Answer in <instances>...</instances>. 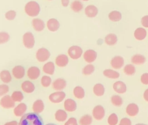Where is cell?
Segmentation results:
<instances>
[{
	"mask_svg": "<svg viewBox=\"0 0 148 125\" xmlns=\"http://www.w3.org/2000/svg\"><path fill=\"white\" fill-rule=\"evenodd\" d=\"M108 123L109 125H116L118 123V117L116 114L112 113L108 118Z\"/></svg>",
	"mask_w": 148,
	"mask_h": 125,
	"instance_id": "obj_40",
	"label": "cell"
},
{
	"mask_svg": "<svg viewBox=\"0 0 148 125\" xmlns=\"http://www.w3.org/2000/svg\"><path fill=\"white\" fill-rule=\"evenodd\" d=\"M23 42L27 48H32L35 44V39L33 34L31 32L25 33L23 37Z\"/></svg>",
	"mask_w": 148,
	"mask_h": 125,
	"instance_id": "obj_3",
	"label": "cell"
},
{
	"mask_svg": "<svg viewBox=\"0 0 148 125\" xmlns=\"http://www.w3.org/2000/svg\"><path fill=\"white\" fill-rule=\"evenodd\" d=\"M9 88L8 85L6 84H1L0 85V95L2 96L6 94L9 91Z\"/></svg>",
	"mask_w": 148,
	"mask_h": 125,
	"instance_id": "obj_44",
	"label": "cell"
},
{
	"mask_svg": "<svg viewBox=\"0 0 148 125\" xmlns=\"http://www.w3.org/2000/svg\"><path fill=\"white\" fill-rule=\"evenodd\" d=\"M113 88L116 92L119 94H124L127 90L126 85L121 81H116L113 85Z\"/></svg>",
	"mask_w": 148,
	"mask_h": 125,
	"instance_id": "obj_14",
	"label": "cell"
},
{
	"mask_svg": "<svg viewBox=\"0 0 148 125\" xmlns=\"http://www.w3.org/2000/svg\"><path fill=\"white\" fill-rule=\"evenodd\" d=\"M103 74L109 78H113V79H116L119 77L120 74L113 70L112 69H105L103 72Z\"/></svg>",
	"mask_w": 148,
	"mask_h": 125,
	"instance_id": "obj_29",
	"label": "cell"
},
{
	"mask_svg": "<svg viewBox=\"0 0 148 125\" xmlns=\"http://www.w3.org/2000/svg\"><path fill=\"white\" fill-rule=\"evenodd\" d=\"M64 107L65 110L72 112L76 109V103L72 99H67L65 101L64 103Z\"/></svg>",
	"mask_w": 148,
	"mask_h": 125,
	"instance_id": "obj_16",
	"label": "cell"
},
{
	"mask_svg": "<svg viewBox=\"0 0 148 125\" xmlns=\"http://www.w3.org/2000/svg\"><path fill=\"white\" fill-rule=\"evenodd\" d=\"M131 61L135 65H142L145 62L146 58L142 55L135 54L132 56Z\"/></svg>",
	"mask_w": 148,
	"mask_h": 125,
	"instance_id": "obj_26",
	"label": "cell"
},
{
	"mask_svg": "<svg viewBox=\"0 0 148 125\" xmlns=\"http://www.w3.org/2000/svg\"><path fill=\"white\" fill-rule=\"evenodd\" d=\"M65 95H66L64 92L57 91L51 94L49 97V99L51 102L57 103L62 102L64 99Z\"/></svg>",
	"mask_w": 148,
	"mask_h": 125,
	"instance_id": "obj_6",
	"label": "cell"
},
{
	"mask_svg": "<svg viewBox=\"0 0 148 125\" xmlns=\"http://www.w3.org/2000/svg\"><path fill=\"white\" fill-rule=\"evenodd\" d=\"M68 53L69 57L72 59H77L82 56L83 51L80 47L73 45L68 49Z\"/></svg>",
	"mask_w": 148,
	"mask_h": 125,
	"instance_id": "obj_4",
	"label": "cell"
},
{
	"mask_svg": "<svg viewBox=\"0 0 148 125\" xmlns=\"http://www.w3.org/2000/svg\"><path fill=\"white\" fill-rule=\"evenodd\" d=\"M1 80L5 83H9L12 80V76L10 72L7 70H2L0 73Z\"/></svg>",
	"mask_w": 148,
	"mask_h": 125,
	"instance_id": "obj_31",
	"label": "cell"
},
{
	"mask_svg": "<svg viewBox=\"0 0 148 125\" xmlns=\"http://www.w3.org/2000/svg\"><path fill=\"white\" fill-rule=\"evenodd\" d=\"M18 125H43V122L38 113H28L21 116Z\"/></svg>",
	"mask_w": 148,
	"mask_h": 125,
	"instance_id": "obj_1",
	"label": "cell"
},
{
	"mask_svg": "<svg viewBox=\"0 0 148 125\" xmlns=\"http://www.w3.org/2000/svg\"><path fill=\"white\" fill-rule=\"evenodd\" d=\"M66 85V83L64 79L57 78L53 81L52 84V87L53 89L55 90L61 91L65 88Z\"/></svg>",
	"mask_w": 148,
	"mask_h": 125,
	"instance_id": "obj_15",
	"label": "cell"
},
{
	"mask_svg": "<svg viewBox=\"0 0 148 125\" xmlns=\"http://www.w3.org/2000/svg\"><path fill=\"white\" fill-rule=\"evenodd\" d=\"M105 109L101 105L95 106L92 110L93 117L97 120H102L105 116Z\"/></svg>",
	"mask_w": 148,
	"mask_h": 125,
	"instance_id": "obj_8",
	"label": "cell"
},
{
	"mask_svg": "<svg viewBox=\"0 0 148 125\" xmlns=\"http://www.w3.org/2000/svg\"><path fill=\"white\" fill-rule=\"evenodd\" d=\"M9 35L5 32H1L0 33V44H3L9 40Z\"/></svg>",
	"mask_w": 148,
	"mask_h": 125,
	"instance_id": "obj_42",
	"label": "cell"
},
{
	"mask_svg": "<svg viewBox=\"0 0 148 125\" xmlns=\"http://www.w3.org/2000/svg\"><path fill=\"white\" fill-rule=\"evenodd\" d=\"M135 125H147V124H143V123H138Z\"/></svg>",
	"mask_w": 148,
	"mask_h": 125,
	"instance_id": "obj_52",
	"label": "cell"
},
{
	"mask_svg": "<svg viewBox=\"0 0 148 125\" xmlns=\"http://www.w3.org/2000/svg\"><path fill=\"white\" fill-rule=\"evenodd\" d=\"M21 89L26 93H31L35 90V86L32 82L26 80L21 84Z\"/></svg>",
	"mask_w": 148,
	"mask_h": 125,
	"instance_id": "obj_22",
	"label": "cell"
},
{
	"mask_svg": "<svg viewBox=\"0 0 148 125\" xmlns=\"http://www.w3.org/2000/svg\"><path fill=\"white\" fill-rule=\"evenodd\" d=\"M16 16V12L14 10H9L5 14V17L9 20H13Z\"/></svg>",
	"mask_w": 148,
	"mask_h": 125,
	"instance_id": "obj_43",
	"label": "cell"
},
{
	"mask_svg": "<svg viewBox=\"0 0 148 125\" xmlns=\"http://www.w3.org/2000/svg\"><path fill=\"white\" fill-rule=\"evenodd\" d=\"M117 37L116 34L110 33L105 37V42L108 45H114L116 44Z\"/></svg>",
	"mask_w": 148,
	"mask_h": 125,
	"instance_id": "obj_27",
	"label": "cell"
},
{
	"mask_svg": "<svg viewBox=\"0 0 148 125\" xmlns=\"http://www.w3.org/2000/svg\"><path fill=\"white\" fill-rule=\"evenodd\" d=\"M51 79L49 76H43L41 78V84L44 87H48L51 84Z\"/></svg>",
	"mask_w": 148,
	"mask_h": 125,
	"instance_id": "obj_41",
	"label": "cell"
},
{
	"mask_svg": "<svg viewBox=\"0 0 148 125\" xmlns=\"http://www.w3.org/2000/svg\"><path fill=\"white\" fill-rule=\"evenodd\" d=\"M32 25L34 30L37 31H41L45 28V23L43 21L38 18H35L32 20Z\"/></svg>",
	"mask_w": 148,
	"mask_h": 125,
	"instance_id": "obj_20",
	"label": "cell"
},
{
	"mask_svg": "<svg viewBox=\"0 0 148 125\" xmlns=\"http://www.w3.org/2000/svg\"><path fill=\"white\" fill-rule=\"evenodd\" d=\"M83 1H88V0H83Z\"/></svg>",
	"mask_w": 148,
	"mask_h": 125,
	"instance_id": "obj_54",
	"label": "cell"
},
{
	"mask_svg": "<svg viewBox=\"0 0 148 125\" xmlns=\"http://www.w3.org/2000/svg\"><path fill=\"white\" fill-rule=\"evenodd\" d=\"M27 110V105L24 103H20L13 110V113L15 116L19 117L24 115Z\"/></svg>",
	"mask_w": 148,
	"mask_h": 125,
	"instance_id": "obj_19",
	"label": "cell"
},
{
	"mask_svg": "<svg viewBox=\"0 0 148 125\" xmlns=\"http://www.w3.org/2000/svg\"><path fill=\"white\" fill-rule=\"evenodd\" d=\"M11 97L14 102H21L24 98L23 93L19 91H14L12 93Z\"/></svg>",
	"mask_w": 148,
	"mask_h": 125,
	"instance_id": "obj_39",
	"label": "cell"
},
{
	"mask_svg": "<svg viewBox=\"0 0 148 125\" xmlns=\"http://www.w3.org/2000/svg\"><path fill=\"white\" fill-rule=\"evenodd\" d=\"M124 63V60L123 57L120 56H116L113 57L111 61L110 65L112 67L115 69H119L123 67Z\"/></svg>",
	"mask_w": 148,
	"mask_h": 125,
	"instance_id": "obj_9",
	"label": "cell"
},
{
	"mask_svg": "<svg viewBox=\"0 0 148 125\" xmlns=\"http://www.w3.org/2000/svg\"><path fill=\"white\" fill-rule=\"evenodd\" d=\"M141 23L143 27L148 28V15L144 16L142 18Z\"/></svg>",
	"mask_w": 148,
	"mask_h": 125,
	"instance_id": "obj_48",
	"label": "cell"
},
{
	"mask_svg": "<svg viewBox=\"0 0 148 125\" xmlns=\"http://www.w3.org/2000/svg\"><path fill=\"white\" fill-rule=\"evenodd\" d=\"M55 70L54 64L52 62H49L45 63L43 66V71L44 73L49 75L54 74Z\"/></svg>",
	"mask_w": 148,
	"mask_h": 125,
	"instance_id": "obj_25",
	"label": "cell"
},
{
	"mask_svg": "<svg viewBox=\"0 0 148 125\" xmlns=\"http://www.w3.org/2000/svg\"><path fill=\"white\" fill-rule=\"evenodd\" d=\"M1 105L5 109H9L12 108L14 106L15 103L13 100L12 97L6 95L3 96L1 99Z\"/></svg>",
	"mask_w": 148,
	"mask_h": 125,
	"instance_id": "obj_7",
	"label": "cell"
},
{
	"mask_svg": "<svg viewBox=\"0 0 148 125\" xmlns=\"http://www.w3.org/2000/svg\"><path fill=\"white\" fill-rule=\"evenodd\" d=\"M93 92L96 96H102L105 92V88L103 85L100 83L95 84L93 87Z\"/></svg>",
	"mask_w": 148,
	"mask_h": 125,
	"instance_id": "obj_30",
	"label": "cell"
},
{
	"mask_svg": "<svg viewBox=\"0 0 148 125\" xmlns=\"http://www.w3.org/2000/svg\"><path fill=\"white\" fill-rule=\"evenodd\" d=\"M64 125H77V122L75 117H70L65 123Z\"/></svg>",
	"mask_w": 148,
	"mask_h": 125,
	"instance_id": "obj_46",
	"label": "cell"
},
{
	"mask_svg": "<svg viewBox=\"0 0 148 125\" xmlns=\"http://www.w3.org/2000/svg\"><path fill=\"white\" fill-rule=\"evenodd\" d=\"M147 33L145 28L139 27L134 31V37L138 40H142L145 38Z\"/></svg>",
	"mask_w": 148,
	"mask_h": 125,
	"instance_id": "obj_24",
	"label": "cell"
},
{
	"mask_svg": "<svg viewBox=\"0 0 148 125\" xmlns=\"http://www.w3.org/2000/svg\"><path fill=\"white\" fill-rule=\"evenodd\" d=\"M73 95L77 99H82L84 97V90L80 86H76L73 89Z\"/></svg>",
	"mask_w": 148,
	"mask_h": 125,
	"instance_id": "obj_32",
	"label": "cell"
},
{
	"mask_svg": "<svg viewBox=\"0 0 148 125\" xmlns=\"http://www.w3.org/2000/svg\"><path fill=\"white\" fill-rule=\"evenodd\" d=\"M44 107L43 102L40 99H37L33 103L32 110L36 113H40L43 110Z\"/></svg>",
	"mask_w": 148,
	"mask_h": 125,
	"instance_id": "obj_23",
	"label": "cell"
},
{
	"mask_svg": "<svg viewBox=\"0 0 148 125\" xmlns=\"http://www.w3.org/2000/svg\"><path fill=\"white\" fill-rule=\"evenodd\" d=\"M46 125H56V124H55L54 123H48V124H47Z\"/></svg>",
	"mask_w": 148,
	"mask_h": 125,
	"instance_id": "obj_53",
	"label": "cell"
},
{
	"mask_svg": "<svg viewBox=\"0 0 148 125\" xmlns=\"http://www.w3.org/2000/svg\"><path fill=\"white\" fill-rule=\"evenodd\" d=\"M68 61L69 60L68 56L64 54H61L58 55L55 60L56 65L60 67L66 66L68 63Z\"/></svg>",
	"mask_w": 148,
	"mask_h": 125,
	"instance_id": "obj_13",
	"label": "cell"
},
{
	"mask_svg": "<svg viewBox=\"0 0 148 125\" xmlns=\"http://www.w3.org/2000/svg\"><path fill=\"white\" fill-rule=\"evenodd\" d=\"M27 74L28 77L31 80H36L39 77L40 70L36 66L30 67L27 70Z\"/></svg>",
	"mask_w": 148,
	"mask_h": 125,
	"instance_id": "obj_11",
	"label": "cell"
},
{
	"mask_svg": "<svg viewBox=\"0 0 148 125\" xmlns=\"http://www.w3.org/2000/svg\"><path fill=\"white\" fill-rule=\"evenodd\" d=\"M94 70H95L94 66L91 64H88L83 69L82 73L85 76H88L94 72Z\"/></svg>",
	"mask_w": 148,
	"mask_h": 125,
	"instance_id": "obj_38",
	"label": "cell"
},
{
	"mask_svg": "<svg viewBox=\"0 0 148 125\" xmlns=\"http://www.w3.org/2000/svg\"><path fill=\"white\" fill-rule=\"evenodd\" d=\"M139 112V108L138 105L134 103H130L126 108V113L130 116H135Z\"/></svg>",
	"mask_w": 148,
	"mask_h": 125,
	"instance_id": "obj_17",
	"label": "cell"
},
{
	"mask_svg": "<svg viewBox=\"0 0 148 125\" xmlns=\"http://www.w3.org/2000/svg\"><path fill=\"white\" fill-rule=\"evenodd\" d=\"M84 12L87 17H94L98 13V9L95 6L93 5H90L85 8Z\"/></svg>",
	"mask_w": 148,
	"mask_h": 125,
	"instance_id": "obj_18",
	"label": "cell"
},
{
	"mask_svg": "<svg viewBox=\"0 0 148 125\" xmlns=\"http://www.w3.org/2000/svg\"><path fill=\"white\" fill-rule=\"evenodd\" d=\"M71 8L75 12H79L83 9V4L79 0H75L71 3Z\"/></svg>",
	"mask_w": 148,
	"mask_h": 125,
	"instance_id": "obj_34",
	"label": "cell"
},
{
	"mask_svg": "<svg viewBox=\"0 0 148 125\" xmlns=\"http://www.w3.org/2000/svg\"><path fill=\"white\" fill-rule=\"evenodd\" d=\"M50 56V52L45 48H39L36 53V58L40 62H45L49 58Z\"/></svg>",
	"mask_w": 148,
	"mask_h": 125,
	"instance_id": "obj_5",
	"label": "cell"
},
{
	"mask_svg": "<svg viewBox=\"0 0 148 125\" xmlns=\"http://www.w3.org/2000/svg\"><path fill=\"white\" fill-rule=\"evenodd\" d=\"M143 97H144V99L148 102V88L146 89L145 92H144V94H143Z\"/></svg>",
	"mask_w": 148,
	"mask_h": 125,
	"instance_id": "obj_50",
	"label": "cell"
},
{
	"mask_svg": "<svg viewBox=\"0 0 148 125\" xmlns=\"http://www.w3.org/2000/svg\"><path fill=\"white\" fill-rule=\"evenodd\" d=\"M49 1H50V0H49Z\"/></svg>",
	"mask_w": 148,
	"mask_h": 125,
	"instance_id": "obj_55",
	"label": "cell"
},
{
	"mask_svg": "<svg viewBox=\"0 0 148 125\" xmlns=\"http://www.w3.org/2000/svg\"><path fill=\"white\" fill-rule=\"evenodd\" d=\"M123 71L125 74L131 76L134 74V73H135V67L134 65L131 64H128L125 66Z\"/></svg>",
	"mask_w": 148,
	"mask_h": 125,
	"instance_id": "obj_37",
	"label": "cell"
},
{
	"mask_svg": "<svg viewBox=\"0 0 148 125\" xmlns=\"http://www.w3.org/2000/svg\"><path fill=\"white\" fill-rule=\"evenodd\" d=\"M97 53L92 49H88L84 53L83 58L86 62L88 63L93 62L97 58Z\"/></svg>",
	"mask_w": 148,
	"mask_h": 125,
	"instance_id": "obj_10",
	"label": "cell"
},
{
	"mask_svg": "<svg viewBox=\"0 0 148 125\" xmlns=\"http://www.w3.org/2000/svg\"><path fill=\"white\" fill-rule=\"evenodd\" d=\"M119 125H131V121L128 118L124 117L121 119Z\"/></svg>",
	"mask_w": 148,
	"mask_h": 125,
	"instance_id": "obj_47",
	"label": "cell"
},
{
	"mask_svg": "<svg viewBox=\"0 0 148 125\" xmlns=\"http://www.w3.org/2000/svg\"><path fill=\"white\" fill-rule=\"evenodd\" d=\"M112 103L115 106H120L123 103V99L119 95H114L111 97L110 99Z\"/></svg>",
	"mask_w": 148,
	"mask_h": 125,
	"instance_id": "obj_36",
	"label": "cell"
},
{
	"mask_svg": "<svg viewBox=\"0 0 148 125\" xmlns=\"http://www.w3.org/2000/svg\"><path fill=\"white\" fill-rule=\"evenodd\" d=\"M47 27L51 31H56L60 27V23L58 21L54 18L49 19L47 22Z\"/></svg>",
	"mask_w": 148,
	"mask_h": 125,
	"instance_id": "obj_21",
	"label": "cell"
},
{
	"mask_svg": "<svg viewBox=\"0 0 148 125\" xmlns=\"http://www.w3.org/2000/svg\"><path fill=\"white\" fill-rule=\"evenodd\" d=\"M140 81L141 83L143 84H148V73H145L141 76Z\"/></svg>",
	"mask_w": 148,
	"mask_h": 125,
	"instance_id": "obj_45",
	"label": "cell"
},
{
	"mask_svg": "<svg viewBox=\"0 0 148 125\" xmlns=\"http://www.w3.org/2000/svg\"><path fill=\"white\" fill-rule=\"evenodd\" d=\"M108 17L109 19L112 22H118L121 19V14L119 11L113 10L109 13Z\"/></svg>",
	"mask_w": 148,
	"mask_h": 125,
	"instance_id": "obj_35",
	"label": "cell"
},
{
	"mask_svg": "<svg viewBox=\"0 0 148 125\" xmlns=\"http://www.w3.org/2000/svg\"><path fill=\"white\" fill-rule=\"evenodd\" d=\"M92 122V116L90 115H84L82 116L79 120L80 125H90Z\"/></svg>",
	"mask_w": 148,
	"mask_h": 125,
	"instance_id": "obj_33",
	"label": "cell"
},
{
	"mask_svg": "<svg viewBox=\"0 0 148 125\" xmlns=\"http://www.w3.org/2000/svg\"><path fill=\"white\" fill-rule=\"evenodd\" d=\"M12 74L16 79L22 78L25 74V69L22 66H16L12 69Z\"/></svg>",
	"mask_w": 148,
	"mask_h": 125,
	"instance_id": "obj_12",
	"label": "cell"
},
{
	"mask_svg": "<svg viewBox=\"0 0 148 125\" xmlns=\"http://www.w3.org/2000/svg\"><path fill=\"white\" fill-rule=\"evenodd\" d=\"M4 125H18V123H17V122L14 120V121L7 122Z\"/></svg>",
	"mask_w": 148,
	"mask_h": 125,
	"instance_id": "obj_51",
	"label": "cell"
},
{
	"mask_svg": "<svg viewBox=\"0 0 148 125\" xmlns=\"http://www.w3.org/2000/svg\"><path fill=\"white\" fill-rule=\"evenodd\" d=\"M25 12L29 16H36L40 12L39 4L35 1H29L25 6Z\"/></svg>",
	"mask_w": 148,
	"mask_h": 125,
	"instance_id": "obj_2",
	"label": "cell"
},
{
	"mask_svg": "<svg viewBox=\"0 0 148 125\" xmlns=\"http://www.w3.org/2000/svg\"><path fill=\"white\" fill-rule=\"evenodd\" d=\"M67 118V114L66 112L62 109H58L55 113V119L57 121L60 122H64Z\"/></svg>",
	"mask_w": 148,
	"mask_h": 125,
	"instance_id": "obj_28",
	"label": "cell"
},
{
	"mask_svg": "<svg viewBox=\"0 0 148 125\" xmlns=\"http://www.w3.org/2000/svg\"><path fill=\"white\" fill-rule=\"evenodd\" d=\"M69 3V0H61L62 5L64 7H66Z\"/></svg>",
	"mask_w": 148,
	"mask_h": 125,
	"instance_id": "obj_49",
	"label": "cell"
}]
</instances>
